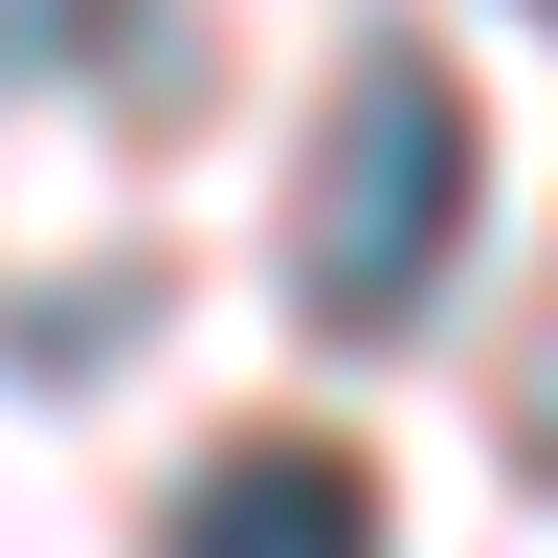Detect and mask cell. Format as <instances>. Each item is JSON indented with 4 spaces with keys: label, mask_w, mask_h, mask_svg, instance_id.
Returning a JSON list of instances; mask_svg holds the SVG:
<instances>
[{
    "label": "cell",
    "mask_w": 558,
    "mask_h": 558,
    "mask_svg": "<svg viewBox=\"0 0 558 558\" xmlns=\"http://www.w3.org/2000/svg\"><path fill=\"white\" fill-rule=\"evenodd\" d=\"M447 246H470V89H447L425 45H380V68L336 89V134H313L291 291L336 313V336H402V313L447 291Z\"/></svg>",
    "instance_id": "6da1fadb"
},
{
    "label": "cell",
    "mask_w": 558,
    "mask_h": 558,
    "mask_svg": "<svg viewBox=\"0 0 558 558\" xmlns=\"http://www.w3.org/2000/svg\"><path fill=\"white\" fill-rule=\"evenodd\" d=\"M179 558H380V492H357V447H223Z\"/></svg>",
    "instance_id": "7a4b0ae2"
},
{
    "label": "cell",
    "mask_w": 558,
    "mask_h": 558,
    "mask_svg": "<svg viewBox=\"0 0 558 558\" xmlns=\"http://www.w3.org/2000/svg\"><path fill=\"white\" fill-rule=\"evenodd\" d=\"M514 447H536V470H558V357H536V402H514Z\"/></svg>",
    "instance_id": "3957f363"
}]
</instances>
